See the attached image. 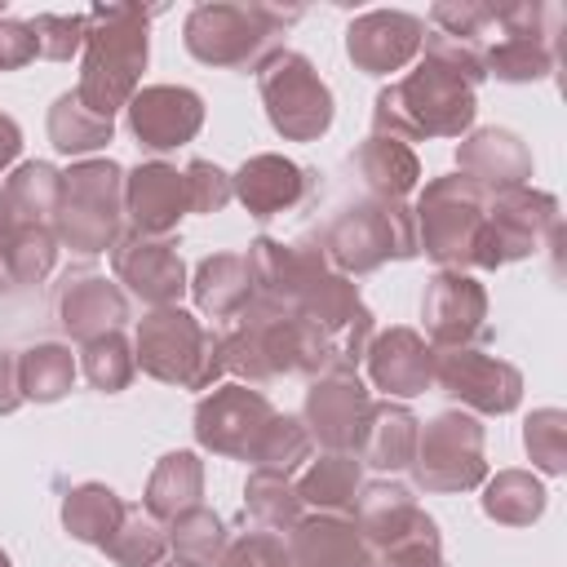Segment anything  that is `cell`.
<instances>
[{
    "instance_id": "obj_7",
    "label": "cell",
    "mask_w": 567,
    "mask_h": 567,
    "mask_svg": "<svg viewBox=\"0 0 567 567\" xmlns=\"http://www.w3.org/2000/svg\"><path fill=\"white\" fill-rule=\"evenodd\" d=\"M439 377L456 399H470L483 412H505L518 399V372L501 359L474 354V350H452L439 359Z\"/></svg>"
},
{
    "instance_id": "obj_28",
    "label": "cell",
    "mask_w": 567,
    "mask_h": 567,
    "mask_svg": "<svg viewBox=\"0 0 567 567\" xmlns=\"http://www.w3.org/2000/svg\"><path fill=\"white\" fill-rule=\"evenodd\" d=\"M186 195H190V208L208 213V208H221V204L230 199V186H226V177H221L213 164H190V173H186Z\"/></svg>"
},
{
    "instance_id": "obj_30",
    "label": "cell",
    "mask_w": 567,
    "mask_h": 567,
    "mask_svg": "<svg viewBox=\"0 0 567 567\" xmlns=\"http://www.w3.org/2000/svg\"><path fill=\"white\" fill-rule=\"evenodd\" d=\"M208 532H221V523L213 514H204V509H195L190 523L177 527V545L186 549V558H195V545H208Z\"/></svg>"
},
{
    "instance_id": "obj_27",
    "label": "cell",
    "mask_w": 567,
    "mask_h": 567,
    "mask_svg": "<svg viewBox=\"0 0 567 567\" xmlns=\"http://www.w3.org/2000/svg\"><path fill=\"white\" fill-rule=\"evenodd\" d=\"M128 372H133V363L124 359V346H120V337H93L89 341V381L93 385H102V390H120L124 381H128Z\"/></svg>"
},
{
    "instance_id": "obj_19",
    "label": "cell",
    "mask_w": 567,
    "mask_h": 567,
    "mask_svg": "<svg viewBox=\"0 0 567 567\" xmlns=\"http://www.w3.org/2000/svg\"><path fill=\"white\" fill-rule=\"evenodd\" d=\"M359 168L368 173V186L381 195H403L416 182V159L385 137H372V146L359 151Z\"/></svg>"
},
{
    "instance_id": "obj_21",
    "label": "cell",
    "mask_w": 567,
    "mask_h": 567,
    "mask_svg": "<svg viewBox=\"0 0 567 567\" xmlns=\"http://www.w3.org/2000/svg\"><path fill=\"white\" fill-rule=\"evenodd\" d=\"M363 452L372 465H408L412 452V416L408 412H372L363 425Z\"/></svg>"
},
{
    "instance_id": "obj_15",
    "label": "cell",
    "mask_w": 567,
    "mask_h": 567,
    "mask_svg": "<svg viewBox=\"0 0 567 567\" xmlns=\"http://www.w3.org/2000/svg\"><path fill=\"white\" fill-rule=\"evenodd\" d=\"M120 319H124V301L115 297V288L106 279H84L62 301V323L75 337H97L102 328H115Z\"/></svg>"
},
{
    "instance_id": "obj_29",
    "label": "cell",
    "mask_w": 567,
    "mask_h": 567,
    "mask_svg": "<svg viewBox=\"0 0 567 567\" xmlns=\"http://www.w3.org/2000/svg\"><path fill=\"white\" fill-rule=\"evenodd\" d=\"M558 412H540L536 416V425H527V447L536 452V461L545 465V470H558L563 465V430H558Z\"/></svg>"
},
{
    "instance_id": "obj_26",
    "label": "cell",
    "mask_w": 567,
    "mask_h": 567,
    "mask_svg": "<svg viewBox=\"0 0 567 567\" xmlns=\"http://www.w3.org/2000/svg\"><path fill=\"white\" fill-rule=\"evenodd\" d=\"M71 377H75V368H71V354L62 346H40L22 363V385L35 399H58L71 385Z\"/></svg>"
},
{
    "instance_id": "obj_11",
    "label": "cell",
    "mask_w": 567,
    "mask_h": 567,
    "mask_svg": "<svg viewBox=\"0 0 567 567\" xmlns=\"http://www.w3.org/2000/svg\"><path fill=\"white\" fill-rule=\"evenodd\" d=\"M425 319L439 341H461L470 332H483V292L465 275H439L425 297Z\"/></svg>"
},
{
    "instance_id": "obj_4",
    "label": "cell",
    "mask_w": 567,
    "mask_h": 567,
    "mask_svg": "<svg viewBox=\"0 0 567 567\" xmlns=\"http://www.w3.org/2000/svg\"><path fill=\"white\" fill-rule=\"evenodd\" d=\"M120 168L115 164H84L66 182V208H62V239H71L84 252H97L111 244L115 230V195H120Z\"/></svg>"
},
{
    "instance_id": "obj_13",
    "label": "cell",
    "mask_w": 567,
    "mask_h": 567,
    "mask_svg": "<svg viewBox=\"0 0 567 567\" xmlns=\"http://www.w3.org/2000/svg\"><path fill=\"white\" fill-rule=\"evenodd\" d=\"M301 186H306L301 168L288 164V159H279V155H257V159L244 164L239 177H235L239 199H244L257 217H270V213L288 208V204H297V199H301Z\"/></svg>"
},
{
    "instance_id": "obj_10",
    "label": "cell",
    "mask_w": 567,
    "mask_h": 567,
    "mask_svg": "<svg viewBox=\"0 0 567 567\" xmlns=\"http://www.w3.org/2000/svg\"><path fill=\"white\" fill-rule=\"evenodd\" d=\"M186 204H190V195H186V177H182L177 168L146 164V168H137L133 182H128V208H133L137 226L151 230V235L168 230V226L182 217Z\"/></svg>"
},
{
    "instance_id": "obj_16",
    "label": "cell",
    "mask_w": 567,
    "mask_h": 567,
    "mask_svg": "<svg viewBox=\"0 0 567 567\" xmlns=\"http://www.w3.org/2000/svg\"><path fill=\"white\" fill-rule=\"evenodd\" d=\"M195 297L217 319L235 315L239 306H248V261H239V257H213V261H204L199 266Z\"/></svg>"
},
{
    "instance_id": "obj_12",
    "label": "cell",
    "mask_w": 567,
    "mask_h": 567,
    "mask_svg": "<svg viewBox=\"0 0 567 567\" xmlns=\"http://www.w3.org/2000/svg\"><path fill=\"white\" fill-rule=\"evenodd\" d=\"M115 270L128 279V288L146 301H168L182 288V257L173 252V244H120L115 252Z\"/></svg>"
},
{
    "instance_id": "obj_8",
    "label": "cell",
    "mask_w": 567,
    "mask_h": 567,
    "mask_svg": "<svg viewBox=\"0 0 567 567\" xmlns=\"http://www.w3.org/2000/svg\"><path fill=\"white\" fill-rule=\"evenodd\" d=\"M199 115H204L199 97L186 89H146L128 106V124L142 137V146H151V151L182 146L199 128Z\"/></svg>"
},
{
    "instance_id": "obj_14",
    "label": "cell",
    "mask_w": 567,
    "mask_h": 567,
    "mask_svg": "<svg viewBox=\"0 0 567 567\" xmlns=\"http://www.w3.org/2000/svg\"><path fill=\"white\" fill-rule=\"evenodd\" d=\"M430 372H434L430 350L412 332H390L377 346V354H372V377L390 394H416V390H425Z\"/></svg>"
},
{
    "instance_id": "obj_31",
    "label": "cell",
    "mask_w": 567,
    "mask_h": 567,
    "mask_svg": "<svg viewBox=\"0 0 567 567\" xmlns=\"http://www.w3.org/2000/svg\"><path fill=\"white\" fill-rule=\"evenodd\" d=\"M0 390H4V399L18 403V368H13L9 354H0Z\"/></svg>"
},
{
    "instance_id": "obj_22",
    "label": "cell",
    "mask_w": 567,
    "mask_h": 567,
    "mask_svg": "<svg viewBox=\"0 0 567 567\" xmlns=\"http://www.w3.org/2000/svg\"><path fill=\"white\" fill-rule=\"evenodd\" d=\"M49 128H53V142L62 151H89V146H97V142L111 137V120L97 115V111H89L80 97H62L58 111H53V120H49Z\"/></svg>"
},
{
    "instance_id": "obj_3",
    "label": "cell",
    "mask_w": 567,
    "mask_h": 567,
    "mask_svg": "<svg viewBox=\"0 0 567 567\" xmlns=\"http://www.w3.org/2000/svg\"><path fill=\"white\" fill-rule=\"evenodd\" d=\"M328 248L341 266H354V270H372L381 266V257L399 252H416L412 248V230H408V217L403 208L394 204H381V208H350L332 230H328Z\"/></svg>"
},
{
    "instance_id": "obj_6",
    "label": "cell",
    "mask_w": 567,
    "mask_h": 567,
    "mask_svg": "<svg viewBox=\"0 0 567 567\" xmlns=\"http://www.w3.org/2000/svg\"><path fill=\"white\" fill-rule=\"evenodd\" d=\"M257 421H270V408L261 394H248L239 385H226L221 394L204 399L199 403V439L213 447V452H230V456H248L252 447V434H261L266 425Z\"/></svg>"
},
{
    "instance_id": "obj_1",
    "label": "cell",
    "mask_w": 567,
    "mask_h": 567,
    "mask_svg": "<svg viewBox=\"0 0 567 567\" xmlns=\"http://www.w3.org/2000/svg\"><path fill=\"white\" fill-rule=\"evenodd\" d=\"M137 350H142V368L164 381L204 385L217 372V359H208V350H217V337L199 332L195 319L182 310L151 315L137 332Z\"/></svg>"
},
{
    "instance_id": "obj_32",
    "label": "cell",
    "mask_w": 567,
    "mask_h": 567,
    "mask_svg": "<svg viewBox=\"0 0 567 567\" xmlns=\"http://www.w3.org/2000/svg\"><path fill=\"white\" fill-rule=\"evenodd\" d=\"M13 155H18V128H13V120L0 115V164L13 159Z\"/></svg>"
},
{
    "instance_id": "obj_9",
    "label": "cell",
    "mask_w": 567,
    "mask_h": 567,
    "mask_svg": "<svg viewBox=\"0 0 567 567\" xmlns=\"http://www.w3.org/2000/svg\"><path fill=\"white\" fill-rule=\"evenodd\" d=\"M310 421H315V434L328 443V447H354V439L363 434L372 408H368V390L350 377L341 381H323L310 390V403H306Z\"/></svg>"
},
{
    "instance_id": "obj_25",
    "label": "cell",
    "mask_w": 567,
    "mask_h": 567,
    "mask_svg": "<svg viewBox=\"0 0 567 567\" xmlns=\"http://www.w3.org/2000/svg\"><path fill=\"white\" fill-rule=\"evenodd\" d=\"M354 487H359V470L350 456H328L310 470V478L301 483V496L315 501V505H328V509H346L354 505Z\"/></svg>"
},
{
    "instance_id": "obj_17",
    "label": "cell",
    "mask_w": 567,
    "mask_h": 567,
    "mask_svg": "<svg viewBox=\"0 0 567 567\" xmlns=\"http://www.w3.org/2000/svg\"><path fill=\"white\" fill-rule=\"evenodd\" d=\"M62 518H66V527H71L80 540H102V545H106V540L115 536L120 518H124V505H120L115 492H106V487H80V492L66 501Z\"/></svg>"
},
{
    "instance_id": "obj_20",
    "label": "cell",
    "mask_w": 567,
    "mask_h": 567,
    "mask_svg": "<svg viewBox=\"0 0 567 567\" xmlns=\"http://www.w3.org/2000/svg\"><path fill=\"white\" fill-rule=\"evenodd\" d=\"M58 195H62V182H58V173H53L49 164H27V168H18V177H13L9 190H4V199H9V208L18 213L22 226H31L35 217L53 213V208H58Z\"/></svg>"
},
{
    "instance_id": "obj_5",
    "label": "cell",
    "mask_w": 567,
    "mask_h": 567,
    "mask_svg": "<svg viewBox=\"0 0 567 567\" xmlns=\"http://www.w3.org/2000/svg\"><path fill=\"white\" fill-rule=\"evenodd\" d=\"M483 474V456H478V430L465 416H439L421 443V465L416 478L421 487H470Z\"/></svg>"
},
{
    "instance_id": "obj_2",
    "label": "cell",
    "mask_w": 567,
    "mask_h": 567,
    "mask_svg": "<svg viewBox=\"0 0 567 567\" xmlns=\"http://www.w3.org/2000/svg\"><path fill=\"white\" fill-rule=\"evenodd\" d=\"M261 93L270 102V120L279 133L288 137H315L328 128L332 120V102L328 89L310 75V66L292 53H284L266 75H261Z\"/></svg>"
},
{
    "instance_id": "obj_24",
    "label": "cell",
    "mask_w": 567,
    "mask_h": 567,
    "mask_svg": "<svg viewBox=\"0 0 567 567\" xmlns=\"http://www.w3.org/2000/svg\"><path fill=\"white\" fill-rule=\"evenodd\" d=\"M199 492V465L195 456L177 452V456H164L155 483H151V509L155 514H177L182 505H190Z\"/></svg>"
},
{
    "instance_id": "obj_33",
    "label": "cell",
    "mask_w": 567,
    "mask_h": 567,
    "mask_svg": "<svg viewBox=\"0 0 567 567\" xmlns=\"http://www.w3.org/2000/svg\"><path fill=\"white\" fill-rule=\"evenodd\" d=\"M9 226V199H4V190H0V230Z\"/></svg>"
},
{
    "instance_id": "obj_18",
    "label": "cell",
    "mask_w": 567,
    "mask_h": 567,
    "mask_svg": "<svg viewBox=\"0 0 567 567\" xmlns=\"http://www.w3.org/2000/svg\"><path fill=\"white\" fill-rule=\"evenodd\" d=\"M297 563L301 567H363V549L354 540V532L337 527V523H319V527H297Z\"/></svg>"
},
{
    "instance_id": "obj_23",
    "label": "cell",
    "mask_w": 567,
    "mask_h": 567,
    "mask_svg": "<svg viewBox=\"0 0 567 567\" xmlns=\"http://www.w3.org/2000/svg\"><path fill=\"white\" fill-rule=\"evenodd\" d=\"M465 164H470L474 173H478L483 164H492V168H496V182L509 190V186H518L523 173H527V151H523L518 137H509V133H478L474 146L465 151Z\"/></svg>"
}]
</instances>
